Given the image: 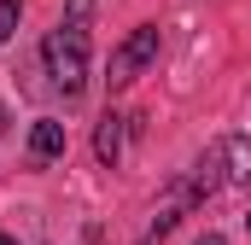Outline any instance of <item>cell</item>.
<instances>
[{"mask_svg":"<svg viewBox=\"0 0 251 245\" xmlns=\"http://www.w3.org/2000/svg\"><path fill=\"white\" fill-rule=\"evenodd\" d=\"M88 12H94V0H70L59 18V29L47 35V47H41V59L53 70V88H59L64 99H76L82 88H88V53H94V41H88Z\"/></svg>","mask_w":251,"mask_h":245,"instance_id":"cell-1","label":"cell"},{"mask_svg":"<svg viewBox=\"0 0 251 245\" xmlns=\"http://www.w3.org/2000/svg\"><path fill=\"white\" fill-rule=\"evenodd\" d=\"M158 59V24H140V29H128V41L111 53V64H105V82L111 88H128L146 64Z\"/></svg>","mask_w":251,"mask_h":245,"instance_id":"cell-2","label":"cell"},{"mask_svg":"<svg viewBox=\"0 0 251 245\" xmlns=\"http://www.w3.org/2000/svg\"><path fill=\"white\" fill-rule=\"evenodd\" d=\"M29 152H35V158H41V164H47V158H59L64 152V122H35V128H29Z\"/></svg>","mask_w":251,"mask_h":245,"instance_id":"cell-3","label":"cell"},{"mask_svg":"<svg viewBox=\"0 0 251 245\" xmlns=\"http://www.w3.org/2000/svg\"><path fill=\"white\" fill-rule=\"evenodd\" d=\"M123 152V117H100V134H94V158L100 164H117Z\"/></svg>","mask_w":251,"mask_h":245,"instance_id":"cell-4","label":"cell"},{"mask_svg":"<svg viewBox=\"0 0 251 245\" xmlns=\"http://www.w3.org/2000/svg\"><path fill=\"white\" fill-rule=\"evenodd\" d=\"M18 12H24V0H0V47L12 41V29H18Z\"/></svg>","mask_w":251,"mask_h":245,"instance_id":"cell-5","label":"cell"},{"mask_svg":"<svg viewBox=\"0 0 251 245\" xmlns=\"http://www.w3.org/2000/svg\"><path fill=\"white\" fill-rule=\"evenodd\" d=\"M193 245H228V240H222V234H199Z\"/></svg>","mask_w":251,"mask_h":245,"instance_id":"cell-6","label":"cell"},{"mask_svg":"<svg viewBox=\"0 0 251 245\" xmlns=\"http://www.w3.org/2000/svg\"><path fill=\"white\" fill-rule=\"evenodd\" d=\"M0 245H18V240H12V234H0Z\"/></svg>","mask_w":251,"mask_h":245,"instance_id":"cell-7","label":"cell"},{"mask_svg":"<svg viewBox=\"0 0 251 245\" xmlns=\"http://www.w3.org/2000/svg\"><path fill=\"white\" fill-rule=\"evenodd\" d=\"M246 228H251V216H246Z\"/></svg>","mask_w":251,"mask_h":245,"instance_id":"cell-8","label":"cell"}]
</instances>
